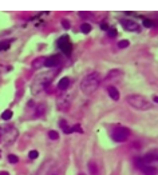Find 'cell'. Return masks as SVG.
I'll return each mask as SVG.
<instances>
[{
  "mask_svg": "<svg viewBox=\"0 0 158 175\" xmlns=\"http://www.w3.org/2000/svg\"><path fill=\"white\" fill-rule=\"evenodd\" d=\"M70 79L69 78H62V79L59 80V83H58V88L62 90V91H64V90H67L70 87Z\"/></svg>",
  "mask_w": 158,
  "mask_h": 175,
  "instance_id": "10",
  "label": "cell"
},
{
  "mask_svg": "<svg viewBox=\"0 0 158 175\" xmlns=\"http://www.w3.org/2000/svg\"><path fill=\"white\" fill-rule=\"evenodd\" d=\"M0 175H9L8 173H0Z\"/></svg>",
  "mask_w": 158,
  "mask_h": 175,
  "instance_id": "30",
  "label": "cell"
},
{
  "mask_svg": "<svg viewBox=\"0 0 158 175\" xmlns=\"http://www.w3.org/2000/svg\"><path fill=\"white\" fill-rule=\"evenodd\" d=\"M101 28H102V30H105V31H106L109 27H107V24H106V23H102V24H101Z\"/></svg>",
  "mask_w": 158,
  "mask_h": 175,
  "instance_id": "28",
  "label": "cell"
},
{
  "mask_svg": "<svg viewBox=\"0 0 158 175\" xmlns=\"http://www.w3.org/2000/svg\"><path fill=\"white\" fill-rule=\"evenodd\" d=\"M58 64H60V58L59 56H51L46 59V63H44V67H56Z\"/></svg>",
  "mask_w": 158,
  "mask_h": 175,
  "instance_id": "9",
  "label": "cell"
},
{
  "mask_svg": "<svg viewBox=\"0 0 158 175\" xmlns=\"http://www.w3.org/2000/svg\"><path fill=\"white\" fill-rule=\"evenodd\" d=\"M142 24H143V27H146V28H151V27H154V23L150 20V19H143Z\"/></svg>",
  "mask_w": 158,
  "mask_h": 175,
  "instance_id": "19",
  "label": "cell"
},
{
  "mask_svg": "<svg viewBox=\"0 0 158 175\" xmlns=\"http://www.w3.org/2000/svg\"><path fill=\"white\" fill-rule=\"evenodd\" d=\"M70 103H71V96L69 98V95H62L59 99H58V108L59 110H66L67 107H70Z\"/></svg>",
  "mask_w": 158,
  "mask_h": 175,
  "instance_id": "6",
  "label": "cell"
},
{
  "mask_svg": "<svg viewBox=\"0 0 158 175\" xmlns=\"http://www.w3.org/2000/svg\"><path fill=\"white\" fill-rule=\"evenodd\" d=\"M126 102L131 107H134V108H137V110H141V111H143V110H149L151 107L150 102L146 98H143L142 95H135V94L134 95L126 96Z\"/></svg>",
  "mask_w": 158,
  "mask_h": 175,
  "instance_id": "2",
  "label": "cell"
},
{
  "mask_svg": "<svg viewBox=\"0 0 158 175\" xmlns=\"http://www.w3.org/2000/svg\"><path fill=\"white\" fill-rule=\"evenodd\" d=\"M91 24L89 23H83L82 25H80V31L83 32V34H90V31H91Z\"/></svg>",
  "mask_w": 158,
  "mask_h": 175,
  "instance_id": "16",
  "label": "cell"
},
{
  "mask_svg": "<svg viewBox=\"0 0 158 175\" xmlns=\"http://www.w3.org/2000/svg\"><path fill=\"white\" fill-rule=\"evenodd\" d=\"M9 48V43H4V41H0V51H5Z\"/></svg>",
  "mask_w": 158,
  "mask_h": 175,
  "instance_id": "26",
  "label": "cell"
},
{
  "mask_svg": "<svg viewBox=\"0 0 158 175\" xmlns=\"http://www.w3.org/2000/svg\"><path fill=\"white\" fill-rule=\"evenodd\" d=\"M99 84H101V76L98 72H91L89 75L83 78V80L80 82V90L86 95H91L92 92H95L98 90Z\"/></svg>",
  "mask_w": 158,
  "mask_h": 175,
  "instance_id": "1",
  "label": "cell"
},
{
  "mask_svg": "<svg viewBox=\"0 0 158 175\" xmlns=\"http://www.w3.org/2000/svg\"><path fill=\"white\" fill-rule=\"evenodd\" d=\"M79 175H85V174H79Z\"/></svg>",
  "mask_w": 158,
  "mask_h": 175,
  "instance_id": "31",
  "label": "cell"
},
{
  "mask_svg": "<svg viewBox=\"0 0 158 175\" xmlns=\"http://www.w3.org/2000/svg\"><path fill=\"white\" fill-rule=\"evenodd\" d=\"M62 25H63V28H66V30L70 28V23L67 20H62Z\"/></svg>",
  "mask_w": 158,
  "mask_h": 175,
  "instance_id": "27",
  "label": "cell"
},
{
  "mask_svg": "<svg viewBox=\"0 0 158 175\" xmlns=\"http://www.w3.org/2000/svg\"><path fill=\"white\" fill-rule=\"evenodd\" d=\"M2 118L4 119V121H9V119L12 118V111L11 110H5V111L2 114Z\"/></svg>",
  "mask_w": 158,
  "mask_h": 175,
  "instance_id": "18",
  "label": "cell"
},
{
  "mask_svg": "<svg viewBox=\"0 0 158 175\" xmlns=\"http://www.w3.org/2000/svg\"><path fill=\"white\" fill-rule=\"evenodd\" d=\"M119 76H122V72L119 70H113L111 72H109V75L106 76V80H113V79H115V78H119Z\"/></svg>",
  "mask_w": 158,
  "mask_h": 175,
  "instance_id": "12",
  "label": "cell"
},
{
  "mask_svg": "<svg viewBox=\"0 0 158 175\" xmlns=\"http://www.w3.org/2000/svg\"><path fill=\"white\" fill-rule=\"evenodd\" d=\"M135 164L142 170V173L145 175H157L158 174V168L157 167L151 166V164H145L142 162V159H140V158H135Z\"/></svg>",
  "mask_w": 158,
  "mask_h": 175,
  "instance_id": "5",
  "label": "cell"
},
{
  "mask_svg": "<svg viewBox=\"0 0 158 175\" xmlns=\"http://www.w3.org/2000/svg\"><path fill=\"white\" fill-rule=\"evenodd\" d=\"M28 157H30V159H36V158L39 157V152L35 151V150H32V151L28 152Z\"/></svg>",
  "mask_w": 158,
  "mask_h": 175,
  "instance_id": "23",
  "label": "cell"
},
{
  "mask_svg": "<svg viewBox=\"0 0 158 175\" xmlns=\"http://www.w3.org/2000/svg\"><path fill=\"white\" fill-rule=\"evenodd\" d=\"M107 92H109V95H110V98L113 100H119V91L115 88V87H109Z\"/></svg>",
  "mask_w": 158,
  "mask_h": 175,
  "instance_id": "11",
  "label": "cell"
},
{
  "mask_svg": "<svg viewBox=\"0 0 158 175\" xmlns=\"http://www.w3.org/2000/svg\"><path fill=\"white\" fill-rule=\"evenodd\" d=\"M0 154H2V152H0Z\"/></svg>",
  "mask_w": 158,
  "mask_h": 175,
  "instance_id": "33",
  "label": "cell"
},
{
  "mask_svg": "<svg viewBox=\"0 0 158 175\" xmlns=\"http://www.w3.org/2000/svg\"><path fill=\"white\" fill-rule=\"evenodd\" d=\"M142 162L145 164H151V163H154V162H158V155L153 154V152H149V154L142 157Z\"/></svg>",
  "mask_w": 158,
  "mask_h": 175,
  "instance_id": "8",
  "label": "cell"
},
{
  "mask_svg": "<svg viewBox=\"0 0 158 175\" xmlns=\"http://www.w3.org/2000/svg\"><path fill=\"white\" fill-rule=\"evenodd\" d=\"M0 137H2V132H0Z\"/></svg>",
  "mask_w": 158,
  "mask_h": 175,
  "instance_id": "32",
  "label": "cell"
},
{
  "mask_svg": "<svg viewBox=\"0 0 158 175\" xmlns=\"http://www.w3.org/2000/svg\"><path fill=\"white\" fill-rule=\"evenodd\" d=\"M89 170H90V173H91V175H98V168H96L95 166V163H89Z\"/></svg>",
  "mask_w": 158,
  "mask_h": 175,
  "instance_id": "17",
  "label": "cell"
},
{
  "mask_svg": "<svg viewBox=\"0 0 158 175\" xmlns=\"http://www.w3.org/2000/svg\"><path fill=\"white\" fill-rule=\"evenodd\" d=\"M121 24L123 25L127 31H137L138 30V24L133 20H129V19H121Z\"/></svg>",
  "mask_w": 158,
  "mask_h": 175,
  "instance_id": "7",
  "label": "cell"
},
{
  "mask_svg": "<svg viewBox=\"0 0 158 175\" xmlns=\"http://www.w3.org/2000/svg\"><path fill=\"white\" fill-rule=\"evenodd\" d=\"M130 135V130L126 127H117L113 131L111 138L114 139L115 142H125Z\"/></svg>",
  "mask_w": 158,
  "mask_h": 175,
  "instance_id": "3",
  "label": "cell"
},
{
  "mask_svg": "<svg viewBox=\"0 0 158 175\" xmlns=\"http://www.w3.org/2000/svg\"><path fill=\"white\" fill-rule=\"evenodd\" d=\"M44 111H46V107H44V104H38L36 108H35V116L36 118H39V116H42L44 114Z\"/></svg>",
  "mask_w": 158,
  "mask_h": 175,
  "instance_id": "14",
  "label": "cell"
},
{
  "mask_svg": "<svg viewBox=\"0 0 158 175\" xmlns=\"http://www.w3.org/2000/svg\"><path fill=\"white\" fill-rule=\"evenodd\" d=\"M60 127H62V130L64 131V134H72V131H71V127H69L67 126V123L64 122V121H60Z\"/></svg>",
  "mask_w": 158,
  "mask_h": 175,
  "instance_id": "15",
  "label": "cell"
},
{
  "mask_svg": "<svg viewBox=\"0 0 158 175\" xmlns=\"http://www.w3.org/2000/svg\"><path fill=\"white\" fill-rule=\"evenodd\" d=\"M129 46H130V43H129L127 40H121V41L118 43V47H119V48H127Z\"/></svg>",
  "mask_w": 158,
  "mask_h": 175,
  "instance_id": "24",
  "label": "cell"
},
{
  "mask_svg": "<svg viewBox=\"0 0 158 175\" xmlns=\"http://www.w3.org/2000/svg\"><path fill=\"white\" fill-rule=\"evenodd\" d=\"M44 63H46V58H38V59L32 63V67H34V68H40L42 66H44Z\"/></svg>",
  "mask_w": 158,
  "mask_h": 175,
  "instance_id": "13",
  "label": "cell"
},
{
  "mask_svg": "<svg viewBox=\"0 0 158 175\" xmlns=\"http://www.w3.org/2000/svg\"><path fill=\"white\" fill-rule=\"evenodd\" d=\"M58 47H59L60 51H62L64 55H67V56H70L72 52V46L69 40V36H66V35L58 39Z\"/></svg>",
  "mask_w": 158,
  "mask_h": 175,
  "instance_id": "4",
  "label": "cell"
},
{
  "mask_svg": "<svg viewBox=\"0 0 158 175\" xmlns=\"http://www.w3.org/2000/svg\"><path fill=\"white\" fill-rule=\"evenodd\" d=\"M48 137H50V139H52V140H56V139L59 138V134H58L56 131H54V130H51V131H48Z\"/></svg>",
  "mask_w": 158,
  "mask_h": 175,
  "instance_id": "20",
  "label": "cell"
},
{
  "mask_svg": "<svg viewBox=\"0 0 158 175\" xmlns=\"http://www.w3.org/2000/svg\"><path fill=\"white\" fill-rule=\"evenodd\" d=\"M107 34H109V36H110V38H115L118 35V32H117L115 28H110V30L107 31Z\"/></svg>",
  "mask_w": 158,
  "mask_h": 175,
  "instance_id": "25",
  "label": "cell"
},
{
  "mask_svg": "<svg viewBox=\"0 0 158 175\" xmlns=\"http://www.w3.org/2000/svg\"><path fill=\"white\" fill-rule=\"evenodd\" d=\"M153 100H154V102H156V103H158V96H154Z\"/></svg>",
  "mask_w": 158,
  "mask_h": 175,
  "instance_id": "29",
  "label": "cell"
},
{
  "mask_svg": "<svg viewBox=\"0 0 158 175\" xmlns=\"http://www.w3.org/2000/svg\"><path fill=\"white\" fill-rule=\"evenodd\" d=\"M71 131H72V132H79V134H83V130H82V127H80L79 124L72 126V127H71Z\"/></svg>",
  "mask_w": 158,
  "mask_h": 175,
  "instance_id": "22",
  "label": "cell"
},
{
  "mask_svg": "<svg viewBox=\"0 0 158 175\" xmlns=\"http://www.w3.org/2000/svg\"><path fill=\"white\" fill-rule=\"evenodd\" d=\"M8 160H9V163H18V162H19V158L16 157V155L11 154V155H8Z\"/></svg>",
  "mask_w": 158,
  "mask_h": 175,
  "instance_id": "21",
  "label": "cell"
}]
</instances>
